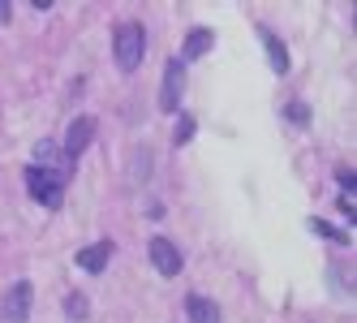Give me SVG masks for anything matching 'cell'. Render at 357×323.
<instances>
[{"instance_id": "1", "label": "cell", "mask_w": 357, "mask_h": 323, "mask_svg": "<svg viewBox=\"0 0 357 323\" xmlns=\"http://www.w3.org/2000/svg\"><path fill=\"white\" fill-rule=\"evenodd\" d=\"M112 57H116V69L121 73H134L146 57V31L142 22H116L112 31Z\"/></svg>"}, {"instance_id": "2", "label": "cell", "mask_w": 357, "mask_h": 323, "mask_svg": "<svg viewBox=\"0 0 357 323\" xmlns=\"http://www.w3.org/2000/svg\"><path fill=\"white\" fill-rule=\"evenodd\" d=\"M26 190H31V198L35 203H43V207H61L65 203V172H56V168H26Z\"/></svg>"}, {"instance_id": "3", "label": "cell", "mask_w": 357, "mask_h": 323, "mask_svg": "<svg viewBox=\"0 0 357 323\" xmlns=\"http://www.w3.org/2000/svg\"><path fill=\"white\" fill-rule=\"evenodd\" d=\"M31 302H35V285L31 280H13L5 302H0V323H26L31 319Z\"/></svg>"}, {"instance_id": "4", "label": "cell", "mask_w": 357, "mask_h": 323, "mask_svg": "<svg viewBox=\"0 0 357 323\" xmlns=\"http://www.w3.org/2000/svg\"><path fill=\"white\" fill-rule=\"evenodd\" d=\"M95 117L91 112H82V117H73V126H69V134H65V147H61V151H65V164L73 168V164H78V156H86V147L95 142Z\"/></svg>"}, {"instance_id": "5", "label": "cell", "mask_w": 357, "mask_h": 323, "mask_svg": "<svg viewBox=\"0 0 357 323\" xmlns=\"http://www.w3.org/2000/svg\"><path fill=\"white\" fill-rule=\"evenodd\" d=\"M181 95H185V65L168 61L164 65V82H160V108L176 112V108H181Z\"/></svg>"}, {"instance_id": "6", "label": "cell", "mask_w": 357, "mask_h": 323, "mask_svg": "<svg viewBox=\"0 0 357 323\" xmlns=\"http://www.w3.org/2000/svg\"><path fill=\"white\" fill-rule=\"evenodd\" d=\"M146 255H151V263H155V271H160V276H176V271L185 267L181 250H176V241H168V237H151Z\"/></svg>"}, {"instance_id": "7", "label": "cell", "mask_w": 357, "mask_h": 323, "mask_svg": "<svg viewBox=\"0 0 357 323\" xmlns=\"http://www.w3.org/2000/svg\"><path fill=\"white\" fill-rule=\"evenodd\" d=\"M108 259H112V241H95V246H82L78 255H73V263H78L86 276H99V271L108 267Z\"/></svg>"}, {"instance_id": "8", "label": "cell", "mask_w": 357, "mask_h": 323, "mask_svg": "<svg viewBox=\"0 0 357 323\" xmlns=\"http://www.w3.org/2000/svg\"><path fill=\"white\" fill-rule=\"evenodd\" d=\"M215 47V31L211 27H194L190 35H185V43H181V65L185 61H202Z\"/></svg>"}, {"instance_id": "9", "label": "cell", "mask_w": 357, "mask_h": 323, "mask_svg": "<svg viewBox=\"0 0 357 323\" xmlns=\"http://www.w3.org/2000/svg\"><path fill=\"white\" fill-rule=\"evenodd\" d=\"M185 315H190V323H220V306L211 297H202V293L185 297Z\"/></svg>"}, {"instance_id": "10", "label": "cell", "mask_w": 357, "mask_h": 323, "mask_svg": "<svg viewBox=\"0 0 357 323\" xmlns=\"http://www.w3.org/2000/svg\"><path fill=\"white\" fill-rule=\"evenodd\" d=\"M259 35H263V43H267V61H271V69L284 78L289 73V47L275 39V31H267V27H259Z\"/></svg>"}, {"instance_id": "11", "label": "cell", "mask_w": 357, "mask_h": 323, "mask_svg": "<svg viewBox=\"0 0 357 323\" xmlns=\"http://www.w3.org/2000/svg\"><path fill=\"white\" fill-rule=\"evenodd\" d=\"M194 130H198V121H194L190 112H176V130H172V147H185V142L194 138Z\"/></svg>"}, {"instance_id": "12", "label": "cell", "mask_w": 357, "mask_h": 323, "mask_svg": "<svg viewBox=\"0 0 357 323\" xmlns=\"http://www.w3.org/2000/svg\"><path fill=\"white\" fill-rule=\"evenodd\" d=\"M65 315H69L73 323H82V319L91 315V302H86V293H78V289H73V293L65 297Z\"/></svg>"}, {"instance_id": "13", "label": "cell", "mask_w": 357, "mask_h": 323, "mask_svg": "<svg viewBox=\"0 0 357 323\" xmlns=\"http://www.w3.org/2000/svg\"><path fill=\"white\" fill-rule=\"evenodd\" d=\"M56 164V142H39L35 147V168H52Z\"/></svg>"}, {"instance_id": "14", "label": "cell", "mask_w": 357, "mask_h": 323, "mask_svg": "<svg viewBox=\"0 0 357 323\" xmlns=\"http://www.w3.org/2000/svg\"><path fill=\"white\" fill-rule=\"evenodd\" d=\"M146 172H151V151L142 147V151H134V168H130V177L138 181V177H146Z\"/></svg>"}, {"instance_id": "15", "label": "cell", "mask_w": 357, "mask_h": 323, "mask_svg": "<svg viewBox=\"0 0 357 323\" xmlns=\"http://www.w3.org/2000/svg\"><path fill=\"white\" fill-rule=\"evenodd\" d=\"M284 112H289V121H293V126H310V108H305L301 99H293V104H289Z\"/></svg>"}, {"instance_id": "16", "label": "cell", "mask_w": 357, "mask_h": 323, "mask_svg": "<svg viewBox=\"0 0 357 323\" xmlns=\"http://www.w3.org/2000/svg\"><path fill=\"white\" fill-rule=\"evenodd\" d=\"M310 225H314V233H323V237H331V241H344V233H340V229H331L327 220H310Z\"/></svg>"}, {"instance_id": "17", "label": "cell", "mask_w": 357, "mask_h": 323, "mask_svg": "<svg viewBox=\"0 0 357 323\" xmlns=\"http://www.w3.org/2000/svg\"><path fill=\"white\" fill-rule=\"evenodd\" d=\"M353 181H357V177H353V168H340V186L349 190V198H353Z\"/></svg>"}, {"instance_id": "18", "label": "cell", "mask_w": 357, "mask_h": 323, "mask_svg": "<svg viewBox=\"0 0 357 323\" xmlns=\"http://www.w3.org/2000/svg\"><path fill=\"white\" fill-rule=\"evenodd\" d=\"M0 22H9V5H0Z\"/></svg>"}]
</instances>
